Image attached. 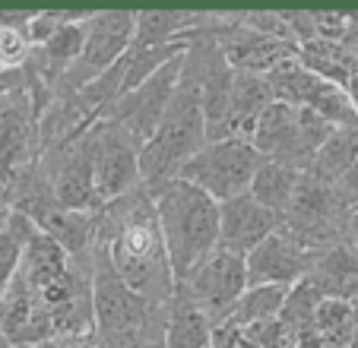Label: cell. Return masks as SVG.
<instances>
[{"label": "cell", "instance_id": "cell-1", "mask_svg": "<svg viewBox=\"0 0 358 348\" xmlns=\"http://www.w3.org/2000/svg\"><path fill=\"white\" fill-rule=\"evenodd\" d=\"M99 244L105 247L115 273L149 304H169L175 298L169 247H165L159 209L152 190L134 187L130 194L99 209Z\"/></svg>", "mask_w": 358, "mask_h": 348}, {"label": "cell", "instance_id": "cell-2", "mask_svg": "<svg viewBox=\"0 0 358 348\" xmlns=\"http://www.w3.org/2000/svg\"><path fill=\"white\" fill-rule=\"evenodd\" d=\"M187 57V54H184ZM206 146V114H203V89L196 73L184 61L181 80L171 95V105L159 121L152 140L143 146L140 174L143 187L152 190V196L171 181H178L181 168Z\"/></svg>", "mask_w": 358, "mask_h": 348}, {"label": "cell", "instance_id": "cell-3", "mask_svg": "<svg viewBox=\"0 0 358 348\" xmlns=\"http://www.w3.org/2000/svg\"><path fill=\"white\" fill-rule=\"evenodd\" d=\"M159 228L169 247L175 282H184L219 250V203L187 181H171L156 194Z\"/></svg>", "mask_w": 358, "mask_h": 348}, {"label": "cell", "instance_id": "cell-4", "mask_svg": "<svg viewBox=\"0 0 358 348\" xmlns=\"http://www.w3.org/2000/svg\"><path fill=\"white\" fill-rule=\"evenodd\" d=\"M333 130L336 127H333L330 121H324L320 114L308 111V108L273 101V105L266 108V114L260 117L250 143H254V149H257L266 161L308 171L314 155L330 140Z\"/></svg>", "mask_w": 358, "mask_h": 348}, {"label": "cell", "instance_id": "cell-5", "mask_svg": "<svg viewBox=\"0 0 358 348\" xmlns=\"http://www.w3.org/2000/svg\"><path fill=\"white\" fill-rule=\"evenodd\" d=\"M279 228L311 254H324L336 244H355L349 235V209L336 196L333 184L317 181L308 171L298 184L292 206L279 215Z\"/></svg>", "mask_w": 358, "mask_h": 348}, {"label": "cell", "instance_id": "cell-6", "mask_svg": "<svg viewBox=\"0 0 358 348\" xmlns=\"http://www.w3.org/2000/svg\"><path fill=\"white\" fill-rule=\"evenodd\" d=\"M264 161L266 159L254 149L250 140L229 136V140H219V143H206L181 168L178 177L200 187L203 194H210L216 203H229L235 196L250 194V184H254Z\"/></svg>", "mask_w": 358, "mask_h": 348}, {"label": "cell", "instance_id": "cell-7", "mask_svg": "<svg viewBox=\"0 0 358 348\" xmlns=\"http://www.w3.org/2000/svg\"><path fill=\"white\" fill-rule=\"evenodd\" d=\"M136 32V10H92L86 22V48L83 57L57 80L55 92H80L105 70L121 64L134 48Z\"/></svg>", "mask_w": 358, "mask_h": 348}, {"label": "cell", "instance_id": "cell-8", "mask_svg": "<svg viewBox=\"0 0 358 348\" xmlns=\"http://www.w3.org/2000/svg\"><path fill=\"white\" fill-rule=\"evenodd\" d=\"M92 301H95V333L99 335H127L149 329L169 314V304H149L140 298L121 275L115 273L105 247L95 250L92 269Z\"/></svg>", "mask_w": 358, "mask_h": 348}, {"label": "cell", "instance_id": "cell-9", "mask_svg": "<svg viewBox=\"0 0 358 348\" xmlns=\"http://www.w3.org/2000/svg\"><path fill=\"white\" fill-rule=\"evenodd\" d=\"M266 82H270L276 101L308 108V111L320 114L324 121H330L333 127H352V124H358V108L352 101V95L345 89L333 86V82L320 80L317 73H311L298 57L273 67L266 73Z\"/></svg>", "mask_w": 358, "mask_h": 348}, {"label": "cell", "instance_id": "cell-10", "mask_svg": "<svg viewBox=\"0 0 358 348\" xmlns=\"http://www.w3.org/2000/svg\"><path fill=\"white\" fill-rule=\"evenodd\" d=\"M178 285L184 288V295L206 314V320H210L213 329H216L229 320L235 304L241 301V295L250 288L248 256L219 247L216 254L206 256V260H203L184 282H178Z\"/></svg>", "mask_w": 358, "mask_h": 348}, {"label": "cell", "instance_id": "cell-11", "mask_svg": "<svg viewBox=\"0 0 358 348\" xmlns=\"http://www.w3.org/2000/svg\"><path fill=\"white\" fill-rule=\"evenodd\" d=\"M89 146H92L95 190H99L101 203L117 200V196L130 194L134 187L143 184V143L127 127H121L115 121H99L89 130Z\"/></svg>", "mask_w": 358, "mask_h": 348}, {"label": "cell", "instance_id": "cell-12", "mask_svg": "<svg viewBox=\"0 0 358 348\" xmlns=\"http://www.w3.org/2000/svg\"><path fill=\"white\" fill-rule=\"evenodd\" d=\"M38 161L48 171V177H51L57 209H70V212H99V209L105 206L99 190H95L89 130L80 136V140L67 143V146L41 152Z\"/></svg>", "mask_w": 358, "mask_h": 348}, {"label": "cell", "instance_id": "cell-13", "mask_svg": "<svg viewBox=\"0 0 358 348\" xmlns=\"http://www.w3.org/2000/svg\"><path fill=\"white\" fill-rule=\"evenodd\" d=\"M181 70H184V57H178L169 67L159 70L152 80L143 82L140 89L121 95V99L105 111L101 121H115V124H121V127H127L130 133L146 146V143L152 140V133H156L159 121H162L165 111H169L171 95H175V89H178V80H181Z\"/></svg>", "mask_w": 358, "mask_h": 348}, {"label": "cell", "instance_id": "cell-14", "mask_svg": "<svg viewBox=\"0 0 358 348\" xmlns=\"http://www.w3.org/2000/svg\"><path fill=\"white\" fill-rule=\"evenodd\" d=\"M38 159V114L26 89L0 99V184H13Z\"/></svg>", "mask_w": 358, "mask_h": 348}, {"label": "cell", "instance_id": "cell-15", "mask_svg": "<svg viewBox=\"0 0 358 348\" xmlns=\"http://www.w3.org/2000/svg\"><path fill=\"white\" fill-rule=\"evenodd\" d=\"M0 333L13 348L20 345H48L55 339L51 310L45 307L41 295L16 273L10 291L0 301Z\"/></svg>", "mask_w": 358, "mask_h": 348}, {"label": "cell", "instance_id": "cell-16", "mask_svg": "<svg viewBox=\"0 0 358 348\" xmlns=\"http://www.w3.org/2000/svg\"><path fill=\"white\" fill-rule=\"evenodd\" d=\"M314 254L295 241L289 231H273L260 247L248 254V282L250 285H282L292 288L308 275Z\"/></svg>", "mask_w": 358, "mask_h": 348}, {"label": "cell", "instance_id": "cell-17", "mask_svg": "<svg viewBox=\"0 0 358 348\" xmlns=\"http://www.w3.org/2000/svg\"><path fill=\"white\" fill-rule=\"evenodd\" d=\"M279 231V215L260 206L250 194L219 203V247L248 256L254 247Z\"/></svg>", "mask_w": 358, "mask_h": 348}, {"label": "cell", "instance_id": "cell-18", "mask_svg": "<svg viewBox=\"0 0 358 348\" xmlns=\"http://www.w3.org/2000/svg\"><path fill=\"white\" fill-rule=\"evenodd\" d=\"M304 282H311L320 291V298L355 301L358 298V247L355 244H336V247L324 250V254H314Z\"/></svg>", "mask_w": 358, "mask_h": 348}, {"label": "cell", "instance_id": "cell-19", "mask_svg": "<svg viewBox=\"0 0 358 348\" xmlns=\"http://www.w3.org/2000/svg\"><path fill=\"white\" fill-rule=\"evenodd\" d=\"M276 101L270 82L264 73H250V70H235V82H231V99H229V136L238 140H250L257 130L260 117L266 108Z\"/></svg>", "mask_w": 358, "mask_h": 348}, {"label": "cell", "instance_id": "cell-20", "mask_svg": "<svg viewBox=\"0 0 358 348\" xmlns=\"http://www.w3.org/2000/svg\"><path fill=\"white\" fill-rule=\"evenodd\" d=\"M200 10H175V7H146L136 10V32L134 48H159L175 45V41H190V32L200 26Z\"/></svg>", "mask_w": 358, "mask_h": 348}, {"label": "cell", "instance_id": "cell-21", "mask_svg": "<svg viewBox=\"0 0 358 348\" xmlns=\"http://www.w3.org/2000/svg\"><path fill=\"white\" fill-rule=\"evenodd\" d=\"M45 235H51L73 260L92 256L99 247V212H70V209H55L51 215L38 222Z\"/></svg>", "mask_w": 358, "mask_h": 348}, {"label": "cell", "instance_id": "cell-22", "mask_svg": "<svg viewBox=\"0 0 358 348\" xmlns=\"http://www.w3.org/2000/svg\"><path fill=\"white\" fill-rule=\"evenodd\" d=\"M213 323L200 307L184 295V288H175L169 301V329H165V348H210Z\"/></svg>", "mask_w": 358, "mask_h": 348}, {"label": "cell", "instance_id": "cell-23", "mask_svg": "<svg viewBox=\"0 0 358 348\" xmlns=\"http://www.w3.org/2000/svg\"><path fill=\"white\" fill-rule=\"evenodd\" d=\"M355 161H358V124H352V127H336L330 133V140L320 146V152L314 155L308 174L324 184H336Z\"/></svg>", "mask_w": 358, "mask_h": 348}, {"label": "cell", "instance_id": "cell-24", "mask_svg": "<svg viewBox=\"0 0 358 348\" xmlns=\"http://www.w3.org/2000/svg\"><path fill=\"white\" fill-rule=\"evenodd\" d=\"M301 177H304V171H298V168L264 161L257 177H254V184H250V196H254L260 206L270 209V212L282 215L285 209L292 206V200H295V190H298V184H301Z\"/></svg>", "mask_w": 358, "mask_h": 348}, {"label": "cell", "instance_id": "cell-25", "mask_svg": "<svg viewBox=\"0 0 358 348\" xmlns=\"http://www.w3.org/2000/svg\"><path fill=\"white\" fill-rule=\"evenodd\" d=\"M285 298H289V288H282V285H250L225 323H231L238 329H250L264 320H273L282 310Z\"/></svg>", "mask_w": 358, "mask_h": 348}, {"label": "cell", "instance_id": "cell-26", "mask_svg": "<svg viewBox=\"0 0 358 348\" xmlns=\"http://www.w3.org/2000/svg\"><path fill=\"white\" fill-rule=\"evenodd\" d=\"M32 228H35L32 219L13 212L7 222V228L0 231V301H3V295L10 291L16 273H20L22 247H26V238L32 235Z\"/></svg>", "mask_w": 358, "mask_h": 348}, {"label": "cell", "instance_id": "cell-27", "mask_svg": "<svg viewBox=\"0 0 358 348\" xmlns=\"http://www.w3.org/2000/svg\"><path fill=\"white\" fill-rule=\"evenodd\" d=\"M311 329L320 339L333 342L339 348H349L352 339V301H336V298H324L314 314Z\"/></svg>", "mask_w": 358, "mask_h": 348}, {"label": "cell", "instance_id": "cell-28", "mask_svg": "<svg viewBox=\"0 0 358 348\" xmlns=\"http://www.w3.org/2000/svg\"><path fill=\"white\" fill-rule=\"evenodd\" d=\"M333 190H336V196L343 200L345 209H355L358 206V161L343 174V177H339L336 184H333Z\"/></svg>", "mask_w": 358, "mask_h": 348}, {"label": "cell", "instance_id": "cell-29", "mask_svg": "<svg viewBox=\"0 0 358 348\" xmlns=\"http://www.w3.org/2000/svg\"><path fill=\"white\" fill-rule=\"evenodd\" d=\"M41 348H99V335L86 333V335H61V339H51Z\"/></svg>", "mask_w": 358, "mask_h": 348}, {"label": "cell", "instance_id": "cell-30", "mask_svg": "<svg viewBox=\"0 0 358 348\" xmlns=\"http://www.w3.org/2000/svg\"><path fill=\"white\" fill-rule=\"evenodd\" d=\"M298 348H339V345H333V342H327V339H320L314 329H308V333L301 335V342H298Z\"/></svg>", "mask_w": 358, "mask_h": 348}, {"label": "cell", "instance_id": "cell-31", "mask_svg": "<svg viewBox=\"0 0 358 348\" xmlns=\"http://www.w3.org/2000/svg\"><path fill=\"white\" fill-rule=\"evenodd\" d=\"M349 348H358V298L352 301V339H349Z\"/></svg>", "mask_w": 358, "mask_h": 348}, {"label": "cell", "instance_id": "cell-32", "mask_svg": "<svg viewBox=\"0 0 358 348\" xmlns=\"http://www.w3.org/2000/svg\"><path fill=\"white\" fill-rule=\"evenodd\" d=\"M349 235H352V241H355V247H358V206L349 209Z\"/></svg>", "mask_w": 358, "mask_h": 348}, {"label": "cell", "instance_id": "cell-33", "mask_svg": "<svg viewBox=\"0 0 358 348\" xmlns=\"http://www.w3.org/2000/svg\"><path fill=\"white\" fill-rule=\"evenodd\" d=\"M0 348H13V345H10L7 339H3V333H0Z\"/></svg>", "mask_w": 358, "mask_h": 348}, {"label": "cell", "instance_id": "cell-34", "mask_svg": "<svg viewBox=\"0 0 358 348\" xmlns=\"http://www.w3.org/2000/svg\"><path fill=\"white\" fill-rule=\"evenodd\" d=\"M20 348H41V345H20Z\"/></svg>", "mask_w": 358, "mask_h": 348}]
</instances>
